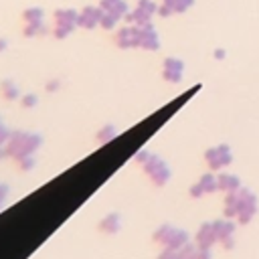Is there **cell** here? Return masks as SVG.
I'll use <instances>...</instances> for the list:
<instances>
[{
	"label": "cell",
	"mask_w": 259,
	"mask_h": 259,
	"mask_svg": "<svg viewBox=\"0 0 259 259\" xmlns=\"http://www.w3.org/2000/svg\"><path fill=\"white\" fill-rule=\"evenodd\" d=\"M42 144V136L36 132H22V130H14L10 132V138L6 142V152L10 158H24V156H32Z\"/></svg>",
	"instance_id": "obj_1"
},
{
	"label": "cell",
	"mask_w": 259,
	"mask_h": 259,
	"mask_svg": "<svg viewBox=\"0 0 259 259\" xmlns=\"http://www.w3.org/2000/svg\"><path fill=\"white\" fill-rule=\"evenodd\" d=\"M77 16H79V10H75V8H57L53 12V20H55L53 36L67 38L77 28Z\"/></svg>",
	"instance_id": "obj_2"
},
{
	"label": "cell",
	"mask_w": 259,
	"mask_h": 259,
	"mask_svg": "<svg viewBox=\"0 0 259 259\" xmlns=\"http://www.w3.org/2000/svg\"><path fill=\"white\" fill-rule=\"evenodd\" d=\"M115 45L119 49H136L140 47V26L125 24L115 30Z\"/></svg>",
	"instance_id": "obj_3"
},
{
	"label": "cell",
	"mask_w": 259,
	"mask_h": 259,
	"mask_svg": "<svg viewBox=\"0 0 259 259\" xmlns=\"http://www.w3.org/2000/svg\"><path fill=\"white\" fill-rule=\"evenodd\" d=\"M144 168H146V172L152 176V180L156 184H164L168 180V176H170V170H168L166 162L162 158L154 156V154H150V158L144 162Z\"/></svg>",
	"instance_id": "obj_4"
},
{
	"label": "cell",
	"mask_w": 259,
	"mask_h": 259,
	"mask_svg": "<svg viewBox=\"0 0 259 259\" xmlns=\"http://www.w3.org/2000/svg\"><path fill=\"white\" fill-rule=\"evenodd\" d=\"M101 16H103V8L99 4L97 6H93V4L83 6L79 10V16H77V26H81V28H95V26H99Z\"/></svg>",
	"instance_id": "obj_5"
},
{
	"label": "cell",
	"mask_w": 259,
	"mask_h": 259,
	"mask_svg": "<svg viewBox=\"0 0 259 259\" xmlns=\"http://www.w3.org/2000/svg\"><path fill=\"white\" fill-rule=\"evenodd\" d=\"M204 158H206V164H208L212 170H217V168L229 164L233 156H231L229 146H227V144H221V146H217V148L206 150V152H204Z\"/></svg>",
	"instance_id": "obj_6"
},
{
	"label": "cell",
	"mask_w": 259,
	"mask_h": 259,
	"mask_svg": "<svg viewBox=\"0 0 259 259\" xmlns=\"http://www.w3.org/2000/svg\"><path fill=\"white\" fill-rule=\"evenodd\" d=\"M184 75V63L176 57H166L162 63V77L168 83H178Z\"/></svg>",
	"instance_id": "obj_7"
},
{
	"label": "cell",
	"mask_w": 259,
	"mask_h": 259,
	"mask_svg": "<svg viewBox=\"0 0 259 259\" xmlns=\"http://www.w3.org/2000/svg\"><path fill=\"white\" fill-rule=\"evenodd\" d=\"M140 49H146V51H158L160 49V34L152 22L140 26Z\"/></svg>",
	"instance_id": "obj_8"
},
{
	"label": "cell",
	"mask_w": 259,
	"mask_h": 259,
	"mask_svg": "<svg viewBox=\"0 0 259 259\" xmlns=\"http://www.w3.org/2000/svg\"><path fill=\"white\" fill-rule=\"evenodd\" d=\"M127 24H136V26H144V24H148V22H152V14L150 12H146L144 8H140V6H136L134 10H130L127 14H125V18H123Z\"/></svg>",
	"instance_id": "obj_9"
},
{
	"label": "cell",
	"mask_w": 259,
	"mask_h": 259,
	"mask_svg": "<svg viewBox=\"0 0 259 259\" xmlns=\"http://www.w3.org/2000/svg\"><path fill=\"white\" fill-rule=\"evenodd\" d=\"M99 6L105 12H115L121 18H125V14L130 12V6H127L125 0H99Z\"/></svg>",
	"instance_id": "obj_10"
},
{
	"label": "cell",
	"mask_w": 259,
	"mask_h": 259,
	"mask_svg": "<svg viewBox=\"0 0 259 259\" xmlns=\"http://www.w3.org/2000/svg\"><path fill=\"white\" fill-rule=\"evenodd\" d=\"M0 93H2V97H4L6 101H16V99L22 97V95H20V87H18L12 79H4V81L0 83Z\"/></svg>",
	"instance_id": "obj_11"
},
{
	"label": "cell",
	"mask_w": 259,
	"mask_h": 259,
	"mask_svg": "<svg viewBox=\"0 0 259 259\" xmlns=\"http://www.w3.org/2000/svg\"><path fill=\"white\" fill-rule=\"evenodd\" d=\"M49 32H53V28H49V24H47L45 20L24 24V28H22V34H24L26 38H30V36H40V34H49Z\"/></svg>",
	"instance_id": "obj_12"
},
{
	"label": "cell",
	"mask_w": 259,
	"mask_h": 259,
	"mask_svg": "<svg viewBox=\"0 0 259 259\" xmlns=\"http://www.w3.org/2000/svg\"><path fill=\"white\" fill-rule=\"evenodd\" d=\"M22 20H24V24L40 22V20H45V10L38 8V6H28V8L22 12Z\"/></svg>",
	"instance_id": "obj_13"
},
{
	"label": "cell",
	"mask_w": 259,
	"mask_h": 259,
	"mask_svg": "<svg viewBox=\"0 0 259 259\" xmlns=\"http://www.w3.org/2000/svg\"><path fill=\"white\" fill-rule=\"evenodd\" d=\"M119 20H121V16H117L115 12H105V10H103V16H101V20H99V26L105 28V30H113Z\"/></svg>",
	"instance_id": "obj_14"
},
{
	"label": "cell",
	"mask_w": 259,
	"mask_h": 259,
	"mask_svg": "<svg viewBox=\"0 0 259 259\" xmlns=\"http://www.w3.org/2000/svg\"><path fill=\"white\" fill-rule=\"evenodd\" d=\"M115 136H117V130H115V125H111V123H107V125H103L101 130H97V142H101V144L111 142Z\"/></svg>",
	"instance_id": "obj_15"
},
{
	"label": "cell",
	"mask_w": 259,
	"mask_h": 259,
	"mask_svg": "<svg viewBox=\"0 0 259 259\" xmlns=\"http://www.w3.org/2000/svg\"><path fill=\"white\" fill-rule=\"evenodd\" d=\"M164 2L172 8V12H186L194 4V0H164Z\"/></svg>",
	"instance_id": "obj_16"
},
{
	"label": "cell",
	"mask_w": 259,
	"mask_h": 259,
	"mask_svg": "<svg viewBox=\"0 0 259 259\" xmlns=\"http://www.w3.org/2000/svg\"><path fill=\"white\" fill-rule=\"evenodd\" d=\"M219 186H221V188H229V190H233V188L239 186V180H237L235 176H231V174H221V176H219Z\"/></svg>",
	"instance_id": "obj_17"
},
{
	"label": "cell",
	"mask_w": 259,
	"mask_h": 259,
	"mask_svg": "<svg viewBox=\"0 0 259 259\" xmlns=\"http://www.w3.org/2000/svg\"><path fill=\"white\" fill-rule=\"evenodd\" d=\"M18 101H20V105H22V107H26V109H28V107H34V105L38 103V97H36L34 93H26V95H22Z\"/></svg>",
	"instance_id": "obj_18"
},
{
	"label": "cell",
	"mask_w": 259,
	"mask_h": 259,
	"mask_svg": "<svg viewBox=\"0 0 259 259\" xmlns=\"http://www.w3.org/2000/svg\"><path fill=\"white\" fill-rule=\"evenodd\" d=\"M217 186H219V182L214 180V176H210V174L202 176V180H200V188L202 190H214Z\"/></svg>",
	"instance_id": "obj_19"
},
{
	"label": "cell",
	"mask_w": 259,
	"mask_h": 259,
	"mask_svg": "<svg viewBox=\"0 0 259 259\" xmlns=\"http://www.w3.org/2000/svg\"><path fill=\"white\" fill-rule=\"evenodd\" d=\"M136 6H140V8H144L146 12H150L152 16L156 14V10H158V4L154 2V0H138V4Z\"/></svg>",
	"instance_id": "obj_20"
},
{
	"label": "cell",
	"mask_w": 259,
	"mask_h": 259,
	"mask_svg": "<svg viewBox=\"0 0 259 259\" xmlns=\"http://www.w3.org/2000/svg\"><path fill=\"white\" fill-rule=\"evenodd\" d=\"M156 14H158V16H162V18H168V16H170V14H174V12H172V8H170L166 2H162V4L158 6Z\"/></svg>",
	"instance_id": "obj_21"
},
{
	"label": "cell",
	"mask_w": 259,
	"mask_h": 259,
	"mask_svg": "<svg viewBox=\"0 0 259 259\" xmlns=\"http://www.w3.org/2000/svg\"><path fill=\"white\" fill-rule=\"evenodd\" d=\"M18 164H20V168H22V170H28V168H32V166H34V158H32V156H24V158H20V160H18Z\"/></svg>",
	"instance_id": "obj_22"
},
{
	"label": "cell",
	"mask_w": 259,
	"mask_h": 259,
	"mask_svg": "<svg viewBox=\"0 0 259 259\" xmlns=\"http://www.w3.org/2000/svg\"><path fill=\"white\" fill-rule=\"evenodd\" d=\"M10 132H12V130H8L4 123L0 125V146H6V142H8V138H10Z\"/></svg>",
	"instance_id": "obj_23"
},
{
	"label": "cell",
	"mask_w": 259,
	"mask_h": 259,
	"mask_svg": "<svg viewBox=\"0 0 259 259\" xmlns=\"http://www.w3.org/2000/svg\"><path fill=\"white\" fill-rule=\"evenodd\" d=\"M59 87H61V81H59V79H51V81H47V85H45V89H47L49 93L59 91Z\"/></svg>",
	"instance_id": "obj_24"
},
{
	"label": "cell",
	"mask_w": 259,
	"mask_h": 259,
	"mask_svg": "<svg viewBox=\"0 0 259 259\" xmlns=\"http://www.w3.org/2000/svg\"><path fill=\"white\" fill-rule=\"evenodd\" d=\"M148 158H150V152H146V150H142V152L136 154V162H140V164H144Z\"/></svg>",
	"instance_id": "obj_25"
},
{
	"label": "cell",
	"mask_w": 259,
	"mask_h": 259,
	"mask_svg": "<svg viewBox=\"0 0 259 259\" xmlns=\"http://www.w3.org/2000/svg\"><path fill=\"white\" fill-rule=\"evenodd\" d=\"M225 57H227V53H225L223 49H217V51H214V59H219V61H221V59H225Z\"/></svg>",
	"instance_id": "obj_26"
},
{
	"label": "cell",
	"mask_w": 259,
	"mask_h": 259,
	"mask_svg": "<svg viewBox=\"0 0 259 259\" xmlns=\"http://www.w3.org/2000/svg\"><path fill=\"white\" fill-rule=\"evenodd\" d=\"M6 47H8V40L6 38H0V53L6 51Z\"/></svg>",
	"instance_id": "obj_27"
},
{
	"label": "cell",
	"mask_w": 259,
	"mask_h": 259,
	"mask_svg": "<svg viewBox=\"0 0 259 259\" xmlns=\"http://www.w3.org/2000/svg\"><path fill=\"white\" fill-rule=\"evenodd\" d=\"M2 123H4V121H2V117H0V125H2Z\"/></svg>",
	"instance_id": "obj_28"
}]
</instances>
